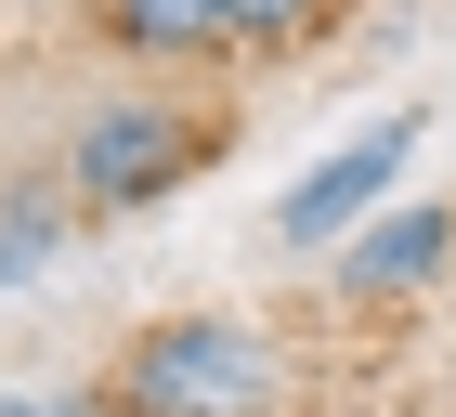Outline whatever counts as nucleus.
<instances>
[{
    "instance_id": "nucleus-1",
    "label": "nucleus",
    "mask_w": 456,
    "mask_h": 417,
    "mask_svg": "<svg viewBox=\"0 0 456 417\" xmlns=\"http://www.w3.org/2000/svg\"><path fill=\"white\" fill-rule=\"evenodd\" d=\"M235 157V104L170 92V78H118L105 104H78V131L53 143V183H66L78 222H143L170 208L183 183H209Z\"/></svg>"
},
{
    "instance_id": "nucleus-2",
    "label": "nucleus",
    "mask_w": 456,
    "mask_h": 417,
    "mask_svg": "<svg viewBox=\"0 0 456 417\" xmlns=\"http://www.w3.org/2000/svg\"><path fill=\"white\" fill-rule=\"evenodd\" d=\"M105 417H287V339L261 313H157L143 339H118Z\"/></svg>"
},
{
    "instance_id": "nucleus-3",
    "label": "nucleus",
    "mask_w": 456,
    "mask_h": 417,
    "mask_svg": "<svg viewBox=\"0 0 456 417\" xmlns=\"http://www.w3.org/2000/svg\"><path fill=\"white\" fill-rule=\"evenodd\" d=\"M418 143H430V104H379L352 143H326L314 170L274 196V222H261V235H274L287 261H326L352 222H379V208H391V183H404V157H418Z\"/></svg>"
},
{
    "instance_id": "nucleus-4",
    "label": "nucleus",
    "mask_w": 456,
    "mask_h": 417,
    "mask_svg": "<svg viewBox=\"0 0 456 417\" xmlns=\"http://www.w3.org/2000/svg\"><path fill=\"white\" fill-rule=\"evenodd\" d=\"M326 274H339V313H391L418 287H444L456 274V196H391L379 222H352L326 248Z\"/></svg>"
},
{
    "instance_id": "nucleus-5",
    "label": "nucleus",
    "mask_w": 456,
    "mask_h": 417,
    "mask_svg": "<svg viewBox=\"0 0 456 417\" xmlns=\"http://www.w3.org/2000/svg\"><path fill=\"white\" fill-rule=\"evenodd\" d=\"M78 39L118 53L131 78H183V66H235L222 0H78Z\"/></svg>"
},
{
    "instance_id": "nucleus-6",
    "label": "nucleus",
    "mask_w": 456,
    "mask_h": 417,
    "mask_svg": "<svg viewBox=\"0 0 456 417\" xmlns=\"http://www.w3.org/2000/svg\"><path fill=\"white\" fill-rule=\"evenodd\" d=\"M78 235H92V222L66 208V183H0V287H39Z\"/></svg>"
},
{
    "instance_id": "nucleus-7",
    "label": "nucleus",
    "mask_w": 456,
    "mask_h": 417,
    "mask_svg": "<svg viewBox=\"0 0 456 417\" xmlns=\"http://www.w3.org/2000/svg\"><path fill=\"white\" fill-rule=\"evenodd\" d=\"M222 27H235L248 66H300V53H326L352 27V0H222Z\"/></svg>"
},
{
    "instance_id": "nucleus-8",
    "label": "nucleus",
    "mask_w": 456,
    "mask_h": 417,
    "mask_svg": "<svg viewBox=\"0 0 456 417\" xmlns=\"http://www.w3.org/2000/svg\"><path fill=\"white\" fill-rule=\"evenodd\" d=\"M0 417H105L92 391H0Z\"/></svg>"
}]
</instances>
